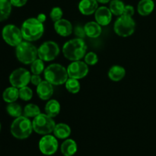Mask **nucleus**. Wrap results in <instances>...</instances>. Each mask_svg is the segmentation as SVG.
<instances>
[{"label":"nucleus","instance_id":"4be33fe9","mask_svg":"<svg viewBox=\"0 0 156 156\" xmlns=\"http://www.w3.org/2000/svg\"><path fill=\"white\" fill-rule=\"evenodd\" d=\"M61 152L64 156H73L77 152V144L72 139H67L61 145Z\"/></svg>","mask_w":156,"mask_h":156},{"label":"nucleus","instance_id":"423d86ee","mask_svg":"<svg viewBox=\"0 0 156 156\" xmlns=\"http://www.w3.org/2000/svg\"><path fill=\"white\" fill-rule=\"evenodd\" d=\"M33 129L40 135H47L53 132L56 123L52 117L46 114H40L32 121Z\"/></svg>","mask_w":156,"mask_h":156},{"label":"nucleus","instance_id":"aec40b11","mask_svg":"<svg viewBox=\"0 0 156 156\" xmlns=\"http://www.w3.org/2000/svg\"><path fill=\"white\" fill-rule=\"evenodd\" d=\"M125 76H126V70L121 66H113L108 71V77L114 82L121 81L125 77Z\"/></svg>","mask_w":156,"mask_h":156},{"label":"nucleus","instance_id":"f257e3e1","mask_svg":"<svg viewBox=\"0 0 156 156\" xmlns=\"http://www.w3.org/2000/svg\"><path fill=\"white\" fill-rule=\"evenodd\" d=\"M62 51L63 56L72 62L81 60L86 54L87 45L83 39L76 37L65 43Z\"/></svg>","mask_w":156,"mask_h":156},{"label":"nucleus","instance_id":"6ab92c4d","mask_svg":"<svg viewBox=\"0 0 156 156\" xmlns=\"http://www.w3.org/2000/svg\"><path fill=\"white\" fill-rule=\"evenodd\" d=\"M60 104L57 100H55V99L49 100L44 108L45 114L52 118L58 116V114L60 112Z\"/></svg>","mask_w":156,"mask_h":156},{"label":"nucleus","instance_id":"58836bf2","mask_svg":"<svg viewBox=\"0 0 156 156\" xmlns=\"http://www.w3.org/2000/svg\"><path fill=\"white\" fill-rule=\"evenodd\" d=\"M0 131H1V123H0Z\"/></svg>","mask_w":156,"mask_h":156},{"label":"nucleus","instance_id":"393cba45","mask_svg":"<svg viewBox=\"0 0 156 156\" xmlns=\"http://www.w3.org/2000/svg\"><path fill=\"white\" fill-rule=\"evenodd\" d=\"M125 5L121 0H111L110 2L109 9L112 14L116 16H120L123 14Z\"/></svg>","mask_w":156,"mask_h":156},{"label":"nucleus","instance_id":"f03ea898","mask_svg":"<svg viewBox=\"0 0 156 156\" xmlns=\"http://www.w3.org/2000/svg\"><path fill=\"white\" fill-rule=\"evenodd\" d=\"M23 39L29 42L39 40L44 33V26L37 18H30L23 22L21 27Z\"/></svg>","mask_w":156,"mask_h":156},{"label":"nucleus","instance_id":"9b49d317","mask_svg":"<svg viewBox=\"0 0 156 156\" xmlns=\"http://www.w3.org/2000/svg\"><path fill=\"white\" fill-rule=\"evenodd\" d=\"M89 69L85 61H73L67 67L69 78H73L79 80L88 75Z\"/></svg>","mask_w":156,"mask_h":156},{"label":"nucleus","instance_id":"cd10ccee","mask_svg":"<svg viewBox=\"0 0 156 156\" xmlns=\"http://www.w3.org/2000/svg\"><path fill=\"white\" fill-rule=\"evenodd\" d=\"M65 86L67 91L72 94H76L80 91L81 88L79 81L78 79H73V78H69L67 79L66 82L65 83Z\"/></svg>","mask_w":156,"mask_h":156},{"label":"nucleus","instance_id":"4c0bfd02","mask_svg":"<svg viewBox=\"0 0 156 156\" xmlns=\"http://www.w3.org/2000/svg\"><path fill=\"white\" fill-rule=\"evenodd\" d=\"M96 1L99 3H101V4H107L109 2H111V0H96Z\"/></svg>","mask_w":156,"mask_h":156},{"label":"nucleus","instance_id":"bb28decb","mask_svg":"<svg viewBox=\"0 0 156 156\" xmlns=\"http://www.w3.org/2000/svg\"><path fill=\"white\" fill-rule=\"evenodd\" d=\"M24 116L28 117V118H34L40 114H41V109L37 105L34 104H27L24 108L23 111Z\"/></svg>","mask_w":156,"mask_h":156},{"label":"nucleus","instance_id":"9d476101","mask_svg":"<svg viewBox=\"0 0 156 156\" xmlns=\"http://www.w3.org/2000/svg\"><path fill=\"white\" fill-rule=\"evenodd\" d=\"M30 77L31 75L28 70L24 68H18L11 73L9 79L12 86L21 88L30 83Z\"/></svg>","mask_w":156,"mask_h":156},{"label":"nucleus","instance_id":"7ed1b4c3","mask_svg":"<svg viewBox=\"0 0 156 156\" xmlns=\"http://www.w3.org/2000/svg\"><path fill=\"white\" fill-rule=\"evenodd\" d=\"M45 80L53 85H61L69 79L67 69L59 63H53L45 69L44 72Z\"/></svg>","mask_w":156,"mask_h":156},{"label":"nucleus","instance_id":"39448f33","mask_svg":"<svg viewBox=\"0 0 156 156\" xmlns=\"http://www.w3.org/2000/svg\"><path fill=\"white\" fill-rule=\"evenodd\" d=\"M15 55L19 62L29 65L38 57L37 48L29 41H22L15 47Z\"/></svg>","mask_w":156,"mask_h":156},{"label":"nucleus","instance_id":"ddd939ff","mask_svg":"<svg viewBox=\"0 0 156 156\" xmlns=\"http://www.w3.org/2000/svg\"><path fill=\"white\" fill-rule=\"evenodd\" d=\"M113 14L109 8L101 6L94 12V19L101 26H107L112 21Z\"/></svg>","mask_w":156,"mask_h":156},{"label":"nucleus","instance_id":"5701e85b","mask_svg":"<svg viewBox=\"0 0 156 156\" xmlns=\"http://www.w3.org/2000/svg\"><path fill=\"white\" fill-rule=\"evenodd\" d=\"M2 98L8 104L15 102L19 98V88L14 86L5 88L2 93Z\"/></svg>","mask_w":156,"mask_h":156},{"label":"nucleus","instance_id":"4468645a","mask_svg":"<svg viewBox=\"0 0 156 156\" xmlns=\"http://www.w3.org/2000/svg\"><path fill=\"white\" fill-rule=\"evenodd\" d=\"M37 94L41 100H50L53 94V85L47 80L42 81L37 86Z\"/></svg>","mask_w":156,"mask_h":156},{"label":"nucleus","instance_id":"2eb2a0df","mask_svg":"<svg viewBox=\"0 0 156 156\" xmlns=\"http://www.w3.org/2000/svg\"><path fill=\"white\" fill-rule=\"evenodd\" d=\"M54 29L56 33L61 37H69L73 30V24L69 20L62 19L54 22Z\"/></svg>","mask_w":156,"mask_h":156},{"label":"nucleus","instance_id":"c9c22d12","mask_svg":"<svg viewBox=\"0 0 156 156\" xmlns=\"http://www.w3.org/2000/svg\"><path fill=\"white\" fill-rule=\"evenodd\" d=\"M9 1H10L11 4L12 5V6L20 8L25 5L27 0H9Z\"/></svg>","mask_w":156,"mask_h":156},{"label":"nucleus","instance_id":"7c9ffc66","mask_svg":"<svg viewBox=\"0 0 156 156\" xmlns=\"http://www.w3.org/2000/svg\"><path fill=\"white\" fill-rule=\"evenodd\" d=\"M84 61L88 66H94L98 62V56L94 52H88L85 54Z\"/></svg>","mask_w":156,"mask_h":156},{"label":"nucleus","instance_id":"1a4fd4ad","mask_svg":"<svg viewBox=\"0 0 156 156\" xmlns=\"http://www.w3.org/2000/svg\"><path fill=\"white\" fill-rule=\"evenodd\" d=\"M2 37L5 42L12 47H17L23 41L21 28L14 24H7L2 30Z\"/></svg>","mask_w":156,"mask_h":156},{"label":"nucleus","instance_id":"dca6fc26","mask_svg":"<svg viewBox=\"0 0 156 156\" xmlns=\"http://www.w3.org/2000/svg\"><path fill=\"white\" fill-rule=\"evenodd\" d=\"M98 8L96 0H81L79 3V10L82 15H91L94 14Z\"/></svg>","mask_w":156,"mask_h":156},{"label":"nucleus","instance_id":"c85d7f7f","mask_svg":"<svg viewBox=\"0 0 156 156\" xmlns=\"http://www.w3.org/2000/svg\"><path fill=\"white\" fill-rule=\"evenodd\" d=\"M44 62V61H43L42 59L37 58L30 64V72L32 73V74L41 75L44 73L45 70Z\"/></svg>","mask_w":156,"mask_h":156},{"label":"nucleus","instance_id":"2f4dec72","mask_svg":"<svg viewBox=\"0 0 156 156\" xmlns=\"http://www.w3.org/2000/svg\"><path fill=\"white\" fill-rule=\"evenodd\" d=\"M62 15H63V12L60 7H54L50 11V17L53 22L62 19Z\"/></svg>","mask_w":156,"mask_h":156},{"label":"nucleus","instance_id":"20e7f679","mask_svg":"<svg viewBox=\"0 0 156 156\" xmlns=\"http://www.w3.org/2000/svg\"><path fill=\"white\" fill-rule=\"evenodd\" d=\"M11 133L18 140H24L31 135L33 129L32 122L28 117L21 116L15 118L10 127Z\"/></svg>","mask_w":156,"mask_h":156},{"label":"nucleus","instance_id":"e433bc0d","mask_svg":"<svg viewBox=\"0 0 156 156\" xmlns=\"http://www.w3.org/2000/svg\"><path fill=\"white\" fill-rule=\"evenodd\" d=\"M37 19L41 23H43V24H44V23L46 21V20H47V16H46L45 14L41 13L37 15Z\"/></svg>","mask_w":156,"mask_h":156},{"label":"nucleus","instance_id":"f704fd0d","mask_svg":"<svg viewBox=\"0 0 156 156\" xmlns=\"http://www.w3.org/2000/svg\"><path fill=\"white\" fill-rule=\"evenodd\" d=\"M42 79L40 76V75H31V77H30V82L33 85H35V86H37L41 82H42Z\"/></svg>","mask_w":156,"mask_h":156},{"label":"nucleus","instance_id":"473e14b6","mask_svg":"<svg viewBox=\"0 0 156 156\" xmlns=\"http://www.w3.org/2000/svg\"><path fill=\"white\" fill-rule=\"evenodd\" d=\"M74 34L78 38H82V39H83V38L86 36L85 28H84V27H82V25L76 26V27L74 28Z\"/></svg>","mask_w":156,"mask_h":156},{"label":"nucleus","instance_id":"6e6552de","mask_svg":"<svg viewBox=\"0 0 156 156\" xmlns=\"http://www.w3.org/2000/svg\"><path fill=\"white\" fill-rule=\"evenodd\" d=\"M38 58L44 62H50L56 59L59 55V47L55 41H48L43 43L37 48Z\"/></svg>","mask_w":156,"mask_h":156},{"label":"nucleus","instance_id":"0eeeda50","mask_svg":"<svg viewBox=\"0 0 156 156\" xmlns=\"http://www.w3.org/2000/svg\"><path fill=\"white\" fill-rule=\"evenodd\" d=\"M136 29V22L132 17L120 15L115 21L114 25V32L118 36L127 37L134 33Z\"/></svg>","mask_w":156,"mask_h":156},{"label":"nucleus","instance_id":"a211bd4d","mask_svg":"<svg viewBox=\"0 0 156 156\" xmlns=\"http://www.w3.org/2000/svg\"><path fill=\"white\" fill-rule=\"evenodd\" d=\"M86 36L91 38H97L102 32L101 26L96 21H89L84 26Z\"/></svg>","mask_w":156,"mask_h":156},{"label":"nucleus","instance_id":"a878e982","mask_svg":"<svg viewBox=\"0 0 156 156\" xmlns=\"http://www.w3.org/2000/svg\"><path fill=\"white\" fill-rule=\"evenodd\" d=\"M6 111L9 116L15 117V118L21 117L23 114L22 108L19 104L16 103V102L8 104L7 107H6Z\"/></svg>","mask_w":156,"mask_h":156},{"label":"nucleus","instance_id":"c756f323","mask_svg":"<svg viewBox=\"0 0 156 156\" xmlns=\"http://www.w3.org/2000/svg\"><path fill=\"white\" fill-rule=\"evenodd\" d=\"M33 97V91L28 86H24L19 88V98L24 101H28Z\"/></svg>","mask_w":156,"mask_h":156},{"label":"nucleus","instance_id":"f3484780","mask_svg":"<svg viewBox=\"0 0 156 156\" xmlns=\"http://www.w3.org/2000/svg\"><path fill=\"white\" fill-rule=\"evenodd\" d=\"M155 9L153 0H140L137 5V12L142 16L149 15Z\"/></svg>","mask_w":156,"mask_h":156},{"label":"nucleus","instance_id":"f8f14e48","mask_svg":"<svg viewBox=\"0 0 156 156\" xmlns=\"http://www.w3.org/2000/svg\"><path fill=\"white\" fill-rule=\"evenodd\" d=\"M58 141L55 136L50 134L44 135L39 141V149L44 155H52L58 149Z\"/></svg>","mask_w":156,"mask_h":156},{"label":"nucleus","instance_id":"412c9836","mask_svg":"<svg viewBox=\"0 0 156 156\" xmlns=\"http://www.w3.org/2000/svg\"><path fill=\"white\" fill-rule=\"evenodd\" d=\"M53 133L57 139L66 140L71 134V128L66 123H60L56 124V126H55L54 130H53Z\"/></svg>","mask_w":156,"mask_h":156},{"label":"nucleus","instance_id":"72a5a7b5","mask_svg":"<svg viewBox=\"0 0 156 156\" xmlns=\"http://www.w3.org/2000/svg\"><path fill=\"white\" fill-rule=\"evenodd\" d=\"M135 13V9H134L133 6L130 5H125L124 11H123V15H126V16L129 17H133V15Z\"/></svg>","mask_w":156,"mask_h":156},{"label":"nucleus","instance_id":"b1692460","mask_svg":"<svg viewBox=\"0 0 156 156\" xmlns=\"http://www.w3.org/2000/svg\"><path fill=\"white\" fill-rule=\"evenodd\" d=\"M12 5L9 0H0V22L7 20L12 13Z\"/></svg>","mask_w":156,"mask_h":156}]
</instances>
